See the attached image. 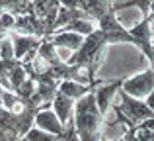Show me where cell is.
I'll list each match as a JSON object with an SVG mask.
<instances>
[{
  "label": "cell",
  "mask_w": 154,
  "mask_h": 141,
  "mask_svg": "<svg viewBox=\"0 0 154 141\" xmlns=\"http://www.w3.org/2000/svg\"><path fill=\"white\" fill-rule=\"evenodd\" d=\"M72 122H74V131L78 135V141H102L103 118L96 108L94 90L74 102Z\"/></svg>",
  "instance_id": "cell-1"
},
{
  "label": "cell",
  "mask_w": 154,
  "mask_h": 141,
  "mask_svg": "<svg viewBox=\"0 0 154 141\" xmlns=\"http://www.w3.org/2000/svg\"><path fill=\"white\" fill-rule=\"evenodd\" d=\"M119 94H121V104L119 106H113V112H115V116L119 118L121 123H127V130L133 126H139L140 122H144V120L154 116V112L143 100L131 98L123 90H119Z\"/></svg>",
  "instance_id": "cell-2"
},
{
  "label": "cell",
  "mask_w": 154,
  "mask_h": 141,
  "mask_svg": "<svg viewBox=\"0 0 154 141\" xmlns=\"http://www.w3.org/2000/svg\"><path fill=\"white\" fill-rule=\"evenodd\" d=\"M96 30L102 31V35L105 39V45H113V43H133L127 27L117 20V16L113 14L111 10H109L103 18H100L98 22H96Z\"/></svg>",
  "instance_id": "cell-3"
},
{
  "label": "cell",
  "mask_w": 154,
  "mask_h": 141,
  "mask_svg": "<svg viewBox=\"0 0 154 141\" xmlns=\"http://www.w3.org/2000/svg\"><path fill=\"white\" fill-rule=\"evenodd\" d=\"M121 90H123L127 96L137 98V100L146 98L148 94H152V92H154V71L152 69H146V71L140 72V75L123 79Z\"/></svg>",
  "instance_id": "cell-4"
},
{
  "label": "cell",
  "mask_w": 154,
  "mask_h": 141,
  "mask_svg": "<svg viewBox=\"0 0 154 141\" xmlns=\"http://www.w3.org/2000/svg\"><path fill=\"white\" fill-rule=\"evenodd\" d=\"M129 35L133 39V45H137L143 55L152 63L154 59V49H152V12L148 16H143L140 24L133 26L131 30H127Z\"/></svg>",
  "instance_id": "cell-5"
},
{
  "label": "cell",
  "mask_w": 154,
  "mask_h": 141,
  "mask_svg": "<svg viewBox=\"0 0 154 141\" xmlns=\"http://www.w3.org/2000/svg\"><path fill=\"white\" fill-rule=\"evenodd\" d=\"M121 84H123V79H117V80H111V82H102L94 88V100H96V108H98L100 116H105V112L111 108L113 104V96L121 90Z\"/></svg>",
  "instance_id": "cell-6"
},
{
  "label": "cell",
  "mask_w": 154,
  "mask_h": 141,
  "mask_svg": "<svg viewBox=\"0 0 154 141\" xmlns=\"http://www.w3.org/2000/svg\"><path fill=\"white\" fill-rule=\"evenodd\" d=\"M8 39L12 41V49H14V59H16V61H20V63H22L23 59H26L27 55L31 53V51H37L39 43H41V39H37V37L18 35V34H14V31H10V34H8Z\"/></svg>",
  "instance_id": "cell-7"
},
{
  "label": "cell",
  "mask_w": 154,
  "mask_h": 141,
  "mask_svg": "<svg viewBox=\"0 0 154 141\" xmlns=\"http://www.w3.org/2000/svg\"><path fill=\"white\" fill-rule=\"evenodd\" d=\"M33 127L45 131V133L55 135V137H59V135L63 133V130H64V126L59 122V120H57V116L53 114L51 108H47V110H39L37 114H35Z\"/></svg>",
  "instance_id": "cell-8"
},
{
  "label": "cell",
  "mask_w": 154,
  "mask_h": 141,
  "mask_svg": "<svg viewBox=\"0 0 154 141\" xmlns=\"http://www.w3.org/2000/svg\"><path fill=\"white\" fill-rule=\"evenodd\" d=\"M103 80H94V82L90 84H78V82H72V80H60L59 86H57V90L60 92L63 96H66V98L70 100H80L82 96H86L88 92H92L98 84H102Z\"/></svg>",
  "instance_id": "cell-9"
},
{
  "label": "cell",
  "mask_w": 154,
  "mask_h": 141,
  "mask_svg": "<svg viewBox=\"0 0 154 141\" xmlns=\"http://www.w3.org/2000/svg\"><path fill=\"white\" fill-rule=\"evenodd\" d=\"M45 39H49V43L55 49H66L70 53H76L84 41V37H80L78 34H70V31H55L51 37Z\"/></svg>",
  "instance_id": "cell-10"
},
{
  "label": "cell",
  "mask_w": 154,
  "mask_h": 141,
  "mask_svg": "<svg viewBox=\"0 0 154 141\" xmlns=\"http://www.w3.org/2000/svg\"><path fill=\"white\" fill-rule=\"evenodd\" d=\"M51 110H53V114L57 116V120H59L63 126H66V123L72 120V112H74V100L63 96L59 90H57L55 98H53V102H51Z\"/></svg>",
  "instance_id": "cell-11"
},
{
  "label": "cell",
  "mask_w": 154,
  "mask_h": 141,
  "mask_svg": "<svg viewBox=\"0 0 154 141\" xmlns=\"http://www.w3.org/2000/svg\"><path fill=\"white\" fill-rule=\"evenodd\" d=\"M78 10H82L90 22H98L111 10V2H107V0H80Z\"/></svg>",
  "instance_id": "cell-12"
},
{
  "label": "cell",
  "mask_w": 154,
  "mask_h": 141,
  "mask_svg": "<svg viewBox=\"0 0 154 141\" xmlns=\"http://www.w3.org/2000/svg\"><path fill=\"white\" fill-rule=\"evenodd\" d=\"M59 31H70V34H78L80 37H88L90 34L96 31V22H90V20H74V22L66 24L64 27H60Z\"/></svg>",
  "instance_id": "cell-13"
},
{
  "label": "cell",
  "mask_w": 154,
  "mask_h": 141,
  "mask_svg": "<svg viewBox=\"0 0 154 141\" xmlns=\"http://www.w3.org/2000/svg\"><path fill=\"white\" fill-rule=\"evenodd\" d=\"M27 79V72L23 69L22 63H18V65L14 67L10 72H8V84H10V92H16L20 86L23 84V80Z\"/></svg>",
  "instance_id": "cell-14"
},
{
  "label": "cell",
  "mask_w": 154,
  "mask_h": 141,
  "mask_svg": "<svg viewBox=\"0 0 154 141\" xmlns=\"http://www.w3.org/2000/svg\"><path fill=\"white\" fill-rule=\"evenodd\" d=\"M33 92H35V80L27 76V79L23 80V84H22V86H20L18 90L14 92V94H16V96L20 98V102H22V106H27V102H29V98L33 96Z\"/></svg>",
  "instance_id": "cell-15"
},
{
  "label": "cell",
  "mask_w": 154,
  "mask_h": 141,
  "mask_svg": "<svg viewBox=\"0 0 154 141\" xmlns=\"http://www.w3.org/2000/svg\"><path fill=\"white\" fill-rule=\"evenodd\" d=\"M57 4H59V0H39V2H33V16L43 20Z\"/></svg>",
  "instance_id": "cell-16"
},
{
  "label": "cell",
  "mask_w": 154,
  "mask_h": 141,
  "mask_svg": "<svg viewBox=\"0 0 154 141\" xmlns=\"http://www.w3.org/2000/svg\"><path fill=\"white\" fill-rule=\"evenodd\" d=\"M20 61H2L0 59V86L4 90H10V84H8V72L14 69Z\"/></svg>",
  "instance_id": "cell-17"
},
{
  "label": "cell",
  "mask_w": 154,
  "mask_h": 141,
  "mask_svg": "<svg viewBox=\"0 0 154 141\" xmlns=\"http://www.w3.org/2000/svg\"><path fill=\"white\" fill-rule=\"evenodd\" d=\"M23 139H26V141H57L55 135L45 133V131L37 130V127H31V130L26 133V137H23Z\"/></svg>",
  "instance_id": "cell-18"
},
{
  "label": "cell",
  "mask_w": 154,
  "mask_h": 141,
  "mask_svg": "<svg viewBox=\"0 0 154 141\" xmlns=\"http://www.w3.org/2000/svg\"><path fill=\"white\" fill-rule=\"evenodd\" d=\"M0 59H2V61H16L14 49H12V41L8 37L0 41Z\"/></svg>",
  "instance_id": "cell-19"
},
{
  "label": "cell",
  "mask_w": 154,
  "mask_h": 141,
  "mask_svg": "<svg viewBox=\"0 0 154 141\" xmlns=\"http://www.w3.org/2000/svg\"><path fill=\"white\" fill-rule=\"evenodd\" d=\"M2 94H4V88L0 86V104H2Z\"/></svg>",
  "instance_id": "cell-20"
},
{
  "label": "cell",
  "mask_w": 154,
  "mask_h": 141,
  "mask_svg": "<svg viewBox=\"0 0 154 141\" xmlns=\"http://www.w3.org/2000/svg\"><path fill=\"white\" fill-rule=\"evenodd\" d=\"M113 141H123V137H119V139H113Z\"/></svg>",
  "instance_id": "cell-21"
},
{
  "label": "cell",
  "mask_w": 154,
  "mask_h": 141,
  "mask_svg": "<svg viewBox=\"0 0 154 141\" xmlns=\"http://www.w3.org/2000/svg\"><path fill=\"white\" fill-rule=\"evenodd\" d=\"M0 141H8V139H2V137H0Z\"/></svg>",
  "instance_id": "cell-22"
}]
</instances>
